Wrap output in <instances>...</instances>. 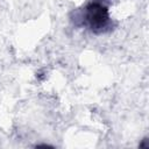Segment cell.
<instances>
[{
	"label": "cell",
	"instance_id": "1",
	"mask_svg": "<svg viewBox=\"0 0 149 149\" xmlns=\"http://www.w3.org/2000/svg\"><path fill=\"white\" fill-rule=\"evenodd\" d=\"M85 20L94 33H102L109 28V16L107 8L99 2L90 3L85 9Z\"/></svg>",
	"mask_w": 149,
	"mask_h": 149
}]
</instances>
